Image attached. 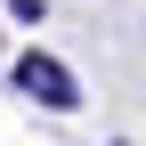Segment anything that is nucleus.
<instances>
[{
  "label": "nucleus",
  "instance_id": "f257e3e1",
  "mask_svg": "<svg viewBox=\"0 0 146 146\" xmlns=\"http://www.w3.org/2000/svg\"><path fill=\"white\" fill-rule=\"evenodd\" d=\"M16 89H25L33 106H49V114H73V106H81V81H73L57 57H41V49L16 57Z\"/></svg>",
  "mask_w": 146,
  "mask_h": 146
},
{
  "label": "nucleus",
  "instance_id": "f03ea898",
  "mask_svg": "<svg viewBox=\"0 0 146 146\" xmlns=\"http://www.w3.org/2000/svg\"><path fill=\"white\" fill-rule=\"evenodd\" d=\"M8 16H16V25H41V16H49V0H8Z\"/></svg>",
  "mask_w": 146,
  "mask_h": 146
}]
</instances>
